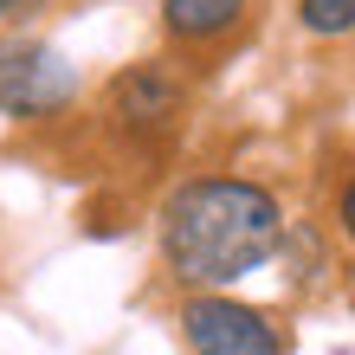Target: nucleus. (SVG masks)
<instances>
[{"instance_id": "1", "label": "nucleus", "mask_w": 355, "mask_h": 355, "mask_svg": "<svg viewBox=\"0 0 355 355\" xmlns=\"http://www.w3.org/2000/svg\"><path fill=\"white\" fill-rule=\"evenodd\" d=\"M162 259L187 291H233L278 259L284 245V200L245 175H194L155 214Z\"/></svg>"}, {"instance_id": "2", "label": "nucleus", "mask_w": 355, "mask_h": 355, "mask_svg": "<svg viewBox=\"0 0 355 355\" xmlns=\"http://www.w3.org/2000/svg\"><path fill=\"white\" fill-rule=\"evenodd\" d=\"M78 103V65L46 39L7 33L0 39V116L13 123H46Z\"/></svg>"}, {"instance_id": "3", "label": "nucleus", "mask_w": 355, "mask_h": 355, "mask_svg": "<svg viewBox=\"0 0 355 355\" xmlns=\"http://www.w3.org/2000/svg\"><path fill=\"white\" fill-rule=\"evenodd\" d=\"M175 323L194 355H284V329L259 304H239L226 291H194Z\"/></svg>"}, {"instance_id": "4", "label": "nucleus", "mask_w": 355, "mask_h": 355, "mask_svg": "<svg viewBox=\"0 0 355 355\" xmlns=\"http://www.w3.org/2000/svg\"><path fill=\"white\" fill-rule=\"evenodd\" d=\"M187 110V85L168 71V65H130V71H116V85H110V116H116V130H130V136H162V130H175Z\"/></svg>"}, {"instance_id": "5", "label": "nucleus", "mask_w": 355, "mask_h": 355, "mask_svg": "<svg viewBox=\"0 0 355 355\" xmlns=\"http://www.w3.org/2000/svg\"><path fill=\"white\" fill-rule=\"evenodd\" d=\"M245 7L252 0H162V33L181 46H220L245 26Z\"/></svg>"}, {"instance_id": "6", "label": "nucleus", "mask_w": 355, "mask_h": 355, "mask_svg": "<svg viewBox=\"0 0 355 355\" xmlns=\"http://www.w3.org/2000/svg\"><path fill=\"white\" fill-rule=\"evenodd\" d=\"M297 26L317 39H343L355 33V0H297Z\"/></svg>"}, {"instance_id": "7", "label": "nucleus", "mask_w": 355, "mask_h": 355, "mask_svg": "<svg viewBox=\"0 0 355 355\" xmlns=\"http://www.w3.org/2000/svg\"><path fill=\"white\" fill-rule=\"evenodd\" d=\"M336 226H343V239L355 245V175L343 181V194H336Z\"/></svg>"}, {"instance_id": "8", "label": "nucleus", "mask_w": 355, "mask_h": 355, "mask_svg": "<svg viewBox=\"0 0 355 355\" xmlns=\"http://www.w3.org/2000/svg\"><path fill=\"white\" fill-rule=\"evenodd\" d=\"M46 0H0V19H26V13H39Z\"/></svg>"}]
</instances>
